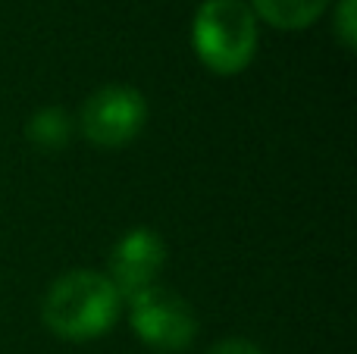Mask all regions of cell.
<instances>
[{"instance_id": "1", "label": "cell", "mask_w": 357, "mask_h": 354, "mask_svg": "<svg viewBox=\"0 0 357 354\" xmlns=\"http://www.w3.org/2000/svg\"><path fill=\"white\" fill-rule=\"evenodd\" d=\"M123 314V295L107 273L69 270L50 282L41 301V320L54 336L69 342H91L116 326Z\"/></svg>"}, {"instance_id": "2", "label": "cell", "mask_w": 357, "mask_h": 354, "mask_svg": "<svg viewBox=\"0 0 357 354\" xmlns=\"http://www.w3.org/2000/svg\"><path fill=\"white\" fill-rule=\"evenodd\" d=\"M257 16L241 0H204L191 22V47L213 75H238L257 54Z\"/></svg>"}, {"instance_id": "3", "label": "cell", "mask_w": 357, "mask_h": 354, "mask_svg": "<svg viewBox=\"0 0 357 354\" xmlns=\"http://www.w3.org/2000/svg\"><path fill=\"white\" fill-rule=\"evenodd\" d=\"M126 301H129L132 330L148 348L160 354H178L195 345L197 317L178 292L167 286H151Z\"/></svg>"}, {"instance_id": "4", "label": "cell", "mask_w": 357, "mask_h": 354, "mask_svg": "<svg viewBox=\"0 0 357 354\" xmlns=\"http://www.w3.org/2000/svg\"><path fill=\"white\" fill-rule=\"evenodd\" d=\"M148 125V100L132 85H104L82 104L79 129L94 148L116 151L132 144Z\"/></svg>"}, {"instance_id": "5", "label": "cell", "mask_w": 357, "mask_h": 354, "mask_svg": "<svg viewBox=\"0 0 357 354\" xmlns=\"http://www.w3.org/2000/svg\"><path fill=\"white\" fill-rule=\"evenodd\" d=\"M163 263H167V242L148 226L129 229L110 251L107 261V279L116 286V292L126 298L157 286Z\"/></svg>"}, {"instance_id": "6", "label": "cell", "mask_w": 357, "mask_h": 354, "mask_svg": "<svg viewBox=\"0 0 357 354\" xmlns=\"http://www.w3.org/2000/svg\"><path fill=\"white\" fill-rule=\"evenodd\" d=\"M329 0H251V13L282 31H301L326 13Z\"/></svg>"}, {"instance_id": "7", "label": "cell", "mask_w": 357, "mask_h": 354, "mask_svg": "<svg viewBox=\"0 0 357 354\" xmlns=\"http://www.w3.org/2000/svg\"><path fill=\"white\" fill-rule=\"evenodd\" d=\"M75 132V119L69 116L63 107H41L38 113H31L29 123H25V138L35 144L44 154H54L63 151L73 141Z\"/></svg>"}, {"instance_id": "8", "label": "cell", "mask_w": 357, "mask_h": 354, "mask_svg": "<svg viewBox=\"0 0 357 354\" xmlns=\"http://www.w3.org/2000/svg\"><path fill=\"white\" fill-rule=\"evenodd\" d=\"M333 31L345 50L357 47V0H339L333 13Z\"/></svg>"}, {"instance_id": "9", "label": "cell", "mask_w": 357, "mask_h": 354, "mask_svg": "<svg viewBox=\"0 0 357 354\" xmlns=\"http://www.w3.org/2000/svg\"><path fill=\"white\" fill-rule=\"evenodd\" d=\"M207 354H264V348L248 342V339H222V342H216Z\"/></svg>"}]
</instances>
